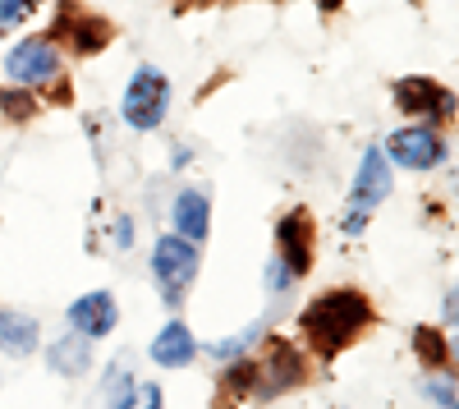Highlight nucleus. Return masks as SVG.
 <instances>
[{"label": "nucleus", "instance_id": "obj_21", "mask_svg": "<svg viewBox=\"0 0 459 409\" xmlns=\"http://www.w3.org/2000/svg\"><path fill=\"white\" fill-rule=\"evenodd\" d=\"M0 106H5V116H19V120L32 116V97L28 92H0Z\"/></svg>", "mask_w": 459, "mask_h": 409}, {"label": "nucleus", "instance_id": "obj_10", "mask_svg": "<svg viewBox=\"0 0 459 409\" xmlns=\"http://www.w3.org/2000/svg\"><path fill=\"white\" fill-rule=\"evenodd\" d=\"M276 244H281V263L290 267V276H303L313 267V221L308 212H290L276 226Z\"/></svg>", "mask_w": 459, "mask_h": 409}, {"label": "nucleus", "instance_id": "obj_14", "mask_svg": "<svg viewBox=\"0 0 459 409\" xmlns=\"http://www.w3.org/2000/svg\"><path fill=\"white\" fill-rule=\"evenodd\" d=\"M42 331H37V318L28 313H0V354L5 359H23L37 350Z\"/></svg>", "mask_w": 459, "mask_h": 409}, {"label": "nucleus", "instance_id": "obj_11", "mask_svg": "<svg viewBox=\"0 0 459 409\" xmlns=\"http://www.w3.org/2000/svg\"><path fill=\"white\" fill-rule=\"evenodd\" d=\"M56 32L65 37V42L79 51V56H92V51H101L106 42H110V23L106 19H97V14H79L74 5H65L60 10V23H56Z\"/></svg>", "mask_w": 459, "mask_h": 409}, {"label": "nucleus", "instance_id": "obj_19", "mask_svg": "<svg viewBox=\"0 0 459 409\" xmlns=\"http://www.w3.org/2000/svg\"><path fill=\"white\" fill-rule=\"evenodd\" d=\"M28 10H32V0H0V32L19 28L28 19Z\"/></svg>", "mask_w": 459, "mask_h": 409}, {"label": "nucleus", "instance_id": "obj_4", "mask_svg": "<svg viewBox=\"0 0 459 409\" xmlns=\"http://www.w3.org/2000/svg\"><path fill=\"white\" fill-rule=\"evenodd\" d=\"M152 276L161 285V300L175 309L198 276V244H188L184 235H161L152 248Z\"/></svg>", "mask_w": 459, "mask_h": 409}, {"label": "nucleus", "instance_id": "obj_25", "mask_svg": "<svg viewBox=\"0 0 459 409\" xmlns=\"http://www.w3.org/2000/svg\"><path fill=\"white\" fill-rule=\"evenodd\" d=\"M446 318H450V322L459 326V285H455V290L446 294Z\"/></svg>", "mask_w": 459, "mask_h": 409}, {"label": "nucleus", "instance_id": "obj_13", "mask_svg": "<svg viewBox=\"0 0 459 409\" xmlns=\"http://www.w3.org/2000/svg\"><path fill=\"white\" fill-rule=\"evenodd\" d=\"M194 354H198V341H194V331H188L184 322H166L161 336L152 341V359H157L161 368H184Z\"/></svg>", "mask_w": 459, "mask_h": 409}, {"label": "nucleus", "instance_id": "obj_2", "mask_svg": "<svg viewBox=\"0 0 459 409\" xmlns=\"http://www.w3.org/2000/svg\"><path fill=\"white\" fill-rule=\"evenodd\" d=\"M166 110H170V79H166L161 69L143 65V69L134 74V79H129L125 101H120L125 125H129V129H138V134H147V129H157V125L166 120Z\"/></svg>", "mask_w": 459, "mask_h": 409}, {"label": "nucleus", "instance_id": "obj_23", "mask_svg": "<svg viewBox=\"0 0 459 409\" xmlns=\"http://www.w3.org/2000/svg\"><path fill=\"white\" fill-rule=\"evenodd\" d=\"M134 409H161V387L143 382V387L134 391Z\"/></svg>", "mask_w": 459, "mask_h": 409}, {"label": "nucleus", "instance_id": "obj_17", "mask_svg": "<svg viewBox=\"0 0 459 409\" xmlns=\"http://www.w3.org/2000/svg\"><path fill=\"white\" fill-rule=\"evenodd\" d=\"M413 345H418V354H423V359H428L432 368H441V363L450 359V345H446V341L437 336L432 326H418V331H413Z\"/></svg>", "mask_w": 459, "mask_h": 409}, {"label": "nucleus", "instance_id": "obj_28", "mask_svg": "<svg viewBox=\"0 0 459 409\" xmlns=\"http://www.w3.org/2000/svg\"><path fill=\"white\" fill-rule=\"evenodd\" d=\"M455 354H459V341H455Z\"/></svg>", "mask_w": 459, "mask_h": 409}, {"label": "nucleus", "instance_id": "obj_7", "mask_svg": "<svg viewBox=\"0 0 459 409\" xmlns=\"http://www.w3.org/2000/svg\"><path fill=\"white\" fill-rule=\"evenodd\" d=\"M386 152H391V161L404 166V170H432V166L446 157V143H441V134H437L432 125H413V129L391 134Z\"/></svg>", "mask_w": 459, "mask_h": 409}, {"label": "nucleus", "instance_id": "obj_24", "mask_svg": "<svg viewBox=\"0 0 459 409\" xmlns=\"http://www.w3.org/2000/svg\"><path fill=\"white\" fill-rule=\"evenodd\" d=\"M115 239H120V248H129V244H134V221H129V216L115 221Z\"/></svg>", "mask_w": 459, "mask_h": 409}, {"label": "nucleus", "instance_id": "obj_6", "mask_svg": "<svg viewBox=\"0 0 459 409\" xmlns=\"http://www.w3.org/2000/svg\"><path fill=\"white\" fill-rule=\"evenodd\" d=\"M5 74H10L19 88L56 83L60 79V51H56V42H47V37H28V42H19L5 56Z\"/></svg>", "mask_w": 459, "mask_h": 409}, {"label": "nucleus", "instance_id": "obj_27", "mask_svg": "<svg viewBox=\"0 0 459 409\" xmlns=\"http://www.w3.org/2000/svg\"><path fill=\"white\" fill-rule=\"evenodd\" d=\"M455 189H459V170H455Z\"/></svg>", "mask_w": 459, "mask_h": 409}, {"label": "nucleus", "instance_id": "obj_3", "mask_svg": "<svg viewBox=\"0 0 459 409\" xmlns=\"http://www.w3.org/2000/svg\"><path fill=\"white\" fill-rule=\"evenodd\" d=\"M391 198V166H386V152L381 147H368L363 161H359V175H354V189H350V212H344V231L359 235L368 226V216Z\"/></svg>", "mask_w": 459, "mask_h": 409}, {"label": "nucleus", "instance_id": "obj_18", "mask_svg": "<svg viewBox=\"0 0 459 409\" xmlns=\"http://www.w3.org/2000/svg\"><path fill=\"white\" fill-rule=\"evenodd\" d=\"M423 396H428L437 409H459V382H450V378H432V382L423 387Z\"/></svg>", "mask_w": 459, "mask_h": 409}, {"label": "nucleus", "instance_id": "obj_26", "mask_svg": "<svg viewBox=\"0 0 459 409\" xmlns=\"http://www.w3.org/2000/svg\"><path fill=\"white\" fill-rule=\"evenodd\" d=\"M184 5H198V0H184ZM203 5H207V0H203Z\"/></svg>", "mask_w": 459, "mask_h": 409}, {"label": "nucleus", "instance_id": "obj_1", "mask_svg": "<svg viewBox=\"0 0 459 409\" xmlns=\"http://www.w3.org/2000/svg\"><path fill=\"white\" fill-rule=\"evenodd\" d=\"M299 322H303V336L313 341V350L322 359H331L372 322V304L363 300L359 290H326V294H317V300L303 309Z\"/></svg>", "mask_w": 459, "mask_h": 409}, {"label": "nucleus", "instance_id": "obj_8", "mask_svg": "<svg viewBox=\"0 0 459 409\" xmlns=\"http://www.w3.org/2000/svg\"><path fill=\"white\" fill-rule=\"evenodd\" d=\"M395 106L409 110V116H423V125H437V120L455 116V92L432 83V79H400L395 83Z\"/></svg>", "mask_w": 459, "mask_h": 409}, {"label": "nucleus", "instance_id": "obj_16", "mask_svg": "<svg viewBox=\"0 0 459 409\" xmlns=\"http://www.w3.org/2000/svg\"><path fill=\"white\" fill-rule=\"evenodd\" d=\"M134 391H138L134 373L125 363H115L106 373V409H134Z\"/></svg>", "mask_w": 459, "mask_h": 409}, {"label": "nucleus", "instance_id": "obj_22", "mask_svg": "<svg viewBox=\"0 0 459 409\" xmlns=\"http://www.w3.org/2000/svg\"><path fill=\"white\" fill-rule=\"evenodd\" d=\"M290 267L281 263V257H272V267H266V290H290Z\"/></svg>", "mask_w": 459, "mask_h": 409}, {"label": "nucleus", "instance_id": "obj_9", "mask_svg": "<svg viewBox=\"0 0 459 409\" xmlns=\"http://www.w3.org/2000/svg\"><path fill=\"white\" fill-rule=\"evenodd\" d=\"M65 318H69V326L79 331V336L101 341V336H110V331H115V322H120V309H115V294L110 290H92V294H83V300H74Z\"/></svg>", "mask_w": 459, "mask_h": 409}, {"label": "nucleus", "instance_id": "obj_20", "mask_svg": "<svg viewBox=\"0 0 459 409\" xmlns=\"http://www.w3.org/2000/svg\"><path fill=\"white\" fill-rule=\"evenodd\" d=\"M253 336H257V326H248L244 336H230V341H221V345H212V354L216 359H239L248 345H253Z\"/></svg>", "mask_w": 459, "mask_h": 409}, {"label": "nucleus", "instance_id": "obj_12", "mask_svg": "<svg viewBox=\"0 0 459 409\" xmlns=\"http://www.w3.org/2000/svg\"><path fill=\"white\" fill-rule=\"evenodd\" d=\"M170 216H175V231H179L188 244H203L207 231H212V203H207L203 189H184V194L175 198Z\"/></svg>", "mask_w": 459, "mask_h": 409}, {"label": "nucleus", "instance_id": "obj_5", "mask_svg": "<svg viewBox=\"0 0 459 409\" xmlns=\"http://www.w3.org/2000/svg\"><path fill=\"white\" fill-rule=\"evenodd\" d=\"M303 373H308V363H303V354L285 341H272L262 350V359H253V396L272 400V396H285L290 387L303 382Z\"/></svg>", "mask_w": 459, "mask_h": 409}, {"label": "nucleus", "instance_id": "obj_15", "mask_svg": "<svg viewBox=\"0 0 459 409\" xmlns=\"http://www.w3.org/2000/svg\"><path fill=\"white\" fill-rule=\"evenodd\" d=\"M47 363L56 368V373H65V378H83L88 368H92V341L79 336V331H69V336H60L47 350Z\"/></svg>", "mask_w": 459, "mask_h": 409}]
</instances>
